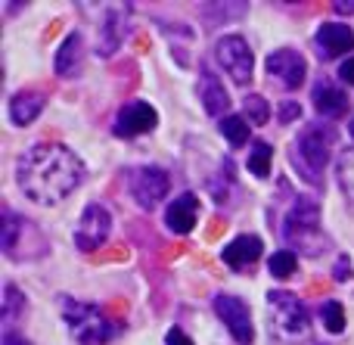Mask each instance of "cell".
I'll list each match as a JSON object with an SVG mask.
<instances>
[{"mask_svg":"<svg viewBox=\"0 0 354 345\" xmlns=\"http://www.w3.org/2000/svg\"><path fill=\"white\" fill-rule=\"evenodd\" d=\"M62 315H66L68 330H72L84 345H103L106 339L115 336V327L100 315L97 305H84V302L66 299V302H62Z\"/></svg>","mask_w":354,"mask_h":345,"instance_id":"cell-4","label":"cell"},{"mask_svg":"<svg viewBox=\"0 0 354 345\" xmlns=\"http://www.w3.org/2000/svg\"><path fill=\"white\" fill-rule=\"evenodd\" d=\"M0 227H3V234H0V246H3V252L6 255H16V240H19V234L25 230V221H22V218H16L10 209H6Z\"/></svg>","mask_w":354,"mask_h":345,"instance_id":"cell-19","label":"cell"},{"mask_svg":"<svg viewBox=\"0 0 354 345\" xmlns=\"http://www.w3.org/2000/svg\"><path fill=\"white\" fill-rule=\"evenodd\" d=\"M351 274H354L351 271V261L342 255V259L336 261V274H333V277H336V280H351Z\"/></svg>","mask_w":354,"mask_h":345,"instance_id":"cell-29","label":"cell"},{"mask_svg":"<svg viewBox=\"0 0 354 345\" xmlns=\"http://www.w3.org/2000/svg\"><path fill=\"white\" fill-rule=\"evenodd\" d=\"M348 134H351V137H354V122H351V124H348Z\"/></svg>","mask_w":354,"mask_h":345,"instance_id":"cell-34","label":"cell"},{"mask_svg":"<svg viewBox=\"0 0 354 345\" xmlns=\"http://www.w3.org/2000/svg\"><path fill=\"white\" fill-rule=\"evenodd\" d=\"M336 10H339V12H351L354 3H336Z\"/></svg>","mask_w":354,"mask_h":345,"instance_id":"cell-33","label":"cell"},{"mask_svg":"<svg viewBox=\"0 0 354 345\" xmlns=\"http://www.w3.org/2000/svg\"><path fill=\"white\" fill-rule=\"evenodd\" d=\"M81 53H84V41H81V35L75 31V35H68L66 41H62L59 53H56V75H59V78H72V75H78Z\"/></svg>","mask_w":354,"mask_h":345,"instance_id":"cell-17","label":"cell"},{"mask_svg":"<svg viewBox=\"0 0 354 345\" xmlns=\"http://www.w3.org/2000/svg\"><path fill=\"white\" fill-rule=\"evenodd\" d=\"M317 50L324 59H336V56L354 50V31L342 22H326L317 31Z\"/></svg>","mask_w":354,"mask_h":345,"instance_id":"cell-12","label":"cell"},{"mask_svg":"<svg viewBox=\"0 0 354 345\" xmlns=\"http://www.w3.org/2000/svg\"><path fill=\"white\" fill-rule=\"evenodd\" d=\"M295 118H301V106L299 103H283L280 106V122H295Z\"/></svg>","mask_w":354,"mask_h":345,"instance_id":"cell-28","label":"cell"},{"mask_svg":"<svg viewBox=\"0 0 354 345\" xmlns=\"http://www.w3.org/2000/svg\"><path fill=\"white\" fill-rule=\"evenodd\" d=\"M112 234V215L106 205L91 203L84 212H81V221L75 227V246L84 249V252H93L100 249Z\"/></svg>","mask_w":354,"mask_h":345,"instance_id":"cell-6","label":"cell"},{"mask_svg":"<svg viewBox=\"0 0 354 345\" xmlns=\"http://www.w3.org/2000/svg\"><path fill=\"white\" fill-rule=\"evenodd\" d=\"M44 93H37V91H22V93H16V97L10 100V118H12V124H31L37 115H41V109H44Z\"/></svg>","mask_w":354,"mask_h":345,"instance_id":"cell-16","label":"cell"},{"mask_svg":"<svg viewBox=\"0 0 354 345\" xmlns=\"http://www.w3.org/2000/svg\"><path fill=\"white\" fill-rule=\"evenodd\" d=\"M196 215H199V196L183 193V196H177L174 203L168 205L165 221L174 234H189V230L196 227Z\"/></svg>","mask_w":354,"mask_h":345,"instance_id":"cell-13","label":"cell"},{"mask_svg":"<svg viewBox=\"0 0 354 345\" xmlns=\"http://www.w3.org/2000/svg\"><path fill=\"white\" fill-rule=\"evenodd\" d=\"M268 308H270V333L280 342L292 345L308 336L311 321H308V308L299 302V296H292L286 290H270Z\"/></svg>","mask_w":354,"mask_h":345,"instance_id":"cell-2","label":"cell"},{"mask_svg":"<svg viewBox=\"0 0 354 345\" xmlns=\"http://www.w3.org/2000/svg\"><path fill=\"white\" fill-rule=\"evenodd\" d=\"M199 97H202V106H205V112H212V115H221V112L230 106V97H227V91L221 87V81L214 78L212 72H202V84H199Z\"/></svg>","mask_w":354,"mask_h":345,"instance_id":"cell-18","label":"cell"},{"mask_svg":"<svg viewBox=\"0 0 354 345\" xmlns=\"http://www.w3.org/2000/svg\"><path fill=\"white\" fill-rule=\"evenodd\" d=\"M268 72H270V78H277L286 91H295V87L305 81L308 62L299 50H277V53L268 56Z\"/></svg>","mask_w":354,"mask_h":345,"instance_id":"cell-10","label":"cell"},{"mask_svg":"<svg viewBox=\"0 0 354 345\" xmlns=\"http://www.w3.org/2000/svg\"><path fill=\"white\" fill-rule=\"evenodd\" d=\"M224 261L230 268H245V265H252V261H258L261 259V240L258 236H249V234H243V236H236V240L230 243V246H224Z\"/></svg>","mask_w":354,"mask_h":345,"instance_id":"cell-14","label":"cell"},{"mask_svg":"<svg viewBox=\"0 0 354 345\" xmlns=\"http://www.w3.org/2000/svg\"><path fill=\"white\" fill-rule=\"evenodd\" d=\"M214 311H218V317L224 321V327L230 330V336L239 345H249L252 339H255V327H252L249 305H245L243 299L221 292V296H214Z\"/></svg>","mask_w":354,"mask_h":345,"instance_id":"cell-8","label":"cell"},{"mask_svg":"<svg viewBox=\"0 0 354 345\" xmlns=\"http://www.w3.org/2000/svg\"><path fill=\"white\" fill-rule=\"evenodd\" d=\"M270 277H277V280H289L292 277V271H295V255L289 252V249H283V252H274L270 255Z\"/></svg>","mask_w":354,"mask_h":345,"instance_id":"cell-25","label":"cell"},{"mask_svg":"<svg viewBox=\"0 0 354 345\" xmlns=\"http://www.w3.org/2000/svg\"><path fill=\"white\" fill-rule=\"evenodd\" d=\"M243 106H245V122H252V124H268L270 106H268V100H264V97H258V93H249Z\"/></svg>","mask_w":354,"mask_h":345,"instance_id":"cell-24","label":"cell"},{"mask_svg":"<svg viewBox=\"0 0 354 345\" xmlns=\"http://www.w3.org/2000/svg\"><path fill=\"white\" fill-rule=\"evenodd\" d=\"M165 342H168V345H193V342H189V336L180 333V330H168Z\"/></svg>","mask_w":354,"mask_h":345,"instance_id":"cell-31","label":"cell"},{"mask_svg":"<svg viewBox=\"0 0 354 345\" xmlns=\"http://www.w3.org/2000/svg\"><path fill=\"white\" fill-rule=\"evenodd\" d=\"M168 187H171V180L162 168H140V171L131 174V193H134L137 205H143V209L159 205L168 196Z\"/></svg>","mask_w":354,"mask_h":345,"instance_id":"cell-9","label":"cell"},{"mask_svg":"<svg viewBox=\"0 0 354 345\" xmlns=\"http://www.w3.org/2000/svg\"><path fill=\"white\" fill-rule=\"evenodd\" d=\"M19 187L37 205H56L84 180L81 159L62 143H35L19 159Z\"/></svg>","mask_w":354,"mask_h":345,"instance_id":"cell-1","label":"cell"},{"mask_svg":"<svg viewBox=\"0 0 354 345\" xmlns=\"http://www.w3.org/2000/svg\"><path fill=\"white\" fill-rule=\"evenodd\" d=\"M314 109L326 118H342L345 112H348V97H345L339 87L320 81V84L314 87Z\"/></svg>","mask_w":354,"mask_h":345,"instance_id":"cell-15","label":"cell"},{"mask_svg":"<svg viewBox=\"0 0 354 345\" xmlns=\"http://www.w3.org/2000/svg\"><path fill=\"white\" fill-rule=\"evenodd\" d=\"M299 147V159L308 168V180H317V171H324L330 162V147H333V131L326 124H308L301 137L295 140Z\"/></svg>","mask_w":354,"mask_h":345,"instance_id":"cell-5","label":"cell"},{"mask_svg":"<svg viewBox=\"0 0 354 345\" xmlns=\"http://www.w3.org/2000/svg\"><path fill=\"white\" fill-rule=\"evenodd\" d=\"M339 78H342L345 84H354V56L342 62V68H339Z\"/></svg>","mask_w":354,"mask_h":345,"instance_id":"cell-30","label":"cell"},{"mask_svg":"<svg viewBox=\"0 0 354 345\" xmlns=\"http://www.w3.org/2000/svg\"><path fill=\"white\" fill-rule=\"evenodd\" d=\"M214 53H218V62L224 66V72L230 75L236 84H249L252 81V50L249 44L243 41L239 35H227L218 41V47H214Z\"/></svg>","mask_w":354,"mask_h":345,"instance_id":"cell-7","label":"cell"},{"mask_svg":"<svg viewBox=\"0 0 354 345\" xmlns=\"http://www.w3.org/2000/svg\"><path fill=\"white\" fill-rule=\"evenodd\" d=\"M3 345H28V342H25L19 333H12V330H6V333H3Z\"/></svg>","mask_w":354,"mask_h":345,"instance_id":"cell-32","label":"cell"},{"mask_svg":"<svg viewBox=\"0 0 354 345\" xmlns=\"http://www.w3.org/2000/svg\"><path fill=\"white\" fill-rule=\"evenodd\" d=\"M336 180L342 187V193L354 199V147H348L336 162Z\"/></svg>","mask_w":354,"mask_h":345,"instance_id":"cell-21","label":"cell"},{"mask_svg":"<svg viewBox=\"0 0 354 345\" xmlns=\"http://www.w3.org/2000/svg\"><path fill=\"white\" fill-rule=\"evenodd\" d=\"M19 311H25V296H19V290L12 283L3 286V321H16Z\"/></svg>","mask_w":354,"mask_h":345,"instance_id":"cell-27","label":"cell"},{"mask_svg":"<svg viewBox=\"0 0 354 345\" xmlns=\"http://www.w3.org/2000/svg\"><path fill=\"white\" fill-rule=\"evenodd\" d=\"M221 134L230 140V147H243L249 140V122L243 115H224L221 118Z\"/></svg>","mask_w":354,"mask_h":345,"instance_id":"cell-22","label":"cell"},{"mask_svg":"<svg viewBox=\"0 0 354 345\" xmlns=\"http://www.w3.org/2000/svg\"><path fill=\"white\" fill-rule=\"evenodd\" d=\"M283 234L292 246H299L308 255H317L320 249H326V240L320 236V205L308 196H299V203L286 215Z\"/></svg>","mask_w":354,"mask_h":345,"instance_id":"cell-3","label":"cell"},{"mask_svg":"<svg viewBox=\"0 0 354 345\" xmlns=\"http://www.w3.org/2000/svg\"><path fill=\"white\" fill-rule=\"evenodd\" d=\"M156 122H159V115H156V109L149 103H131L118 112V122L112 131H115L118 137H137V134L153 131Z\"/></svg>","mask_w":354,"mask_h":345,"instance_id":"cell-11","label":"cell"},{"mask_svg":"<svg viewBox=\"0 0 354 345\" xmlns=\"http://www.w3.org/2000/svg\"><path fill=\"white\" fill-rule=\"evenodd\" d=\"M118 44H122V22H118L115 16H109V19L103 22V35H100L97 53H100V56H112Z\"/></svg>","mask_w":354,"mask_h":345,"instance_id":"cell-23","label":"cell"},{"mask_svg":"<svg viewBox=\"0 0 354 345\" xmlns=\"http://www.w3.org/2000/svg\"><path fill=\"white\" fill-rule=\"evenodd\" d=\"M320 317H324V327L330 330V333H342L345 330V308L339 302H326L324 308H320Z\"/></svg>","mask_w":354,"mask_h":345,"instance_id":"cell-26","label":"cell"},{"mask_svg":"<svg viewBox=\"0 0 354 345\" xmlns=\"http://www.w3.org/2000/svg\"><path fill=\"white\" fill-rule=\"evenodd\" d=\"M270 159H274V147L264 140H258L255 147L249 149V171L255 178H268L270 174Z\"/></svg>","mask_w":354,"mask_h":345,"instance_id":"cell-20","label":"cell"}]
</instances>
